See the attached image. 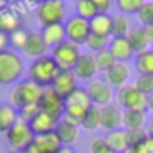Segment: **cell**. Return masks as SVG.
Listing matches in <instances>:
<instances>
[{
    "instance_id": "1",
    "label": "cell",
    "mask_w": 153,
    "mask_h": 153,
    "mask_svg": "<svg viewBox=\"0 0 153 153\" xmlns=\"http://www.w3.org/2000/svg\"><path fill=\"white\" fill-rule=\"evenodd\" d=\"M29 74V79L36 85H40L42 88L51 87L56 79V76L59 74V68L56 65V61L52 59L51 54H45L38 59H33V63L27 68Z\"/></svg>"
},
{
    "instance_id": "2",
    "label": "cell",
    "mask_w": 153,
    "mask_h": 153,
    "mask_svg": "<svg viewBox=\"0 0 153 153\" xmlns=\"http://www.w3.org/2000/svg\"><path fill=\"white\" fill-rule=\"evenodd\" d=\"M42 87L33 83L31 79H25V81H18L16 87L11 90V106H15L16 110H22L25 106H34L40 103V97H42Z\"/></svg>"
},
{
    "instance_id": "3",
    "label": "cell",
    "mask_w": 153,
    "mask_h": 153,
    "mask_svg": "<svg viewBox=\"0 0 153 153\" xmlns=\"http://www.w3.org/2000/svg\"><path fill=\"white\" fill-rule=\"evenodd\" d=\"M24 74V61L16 51L0 52V85L16 83Z\"/></svg>"
},
{
    "instance_id": "4",
    "label": "cell",
    "mask_w": 153,
    "mask_h": 153,
    "mask_svg": "<svg viewBox=\"0 0 153 153\" xmlns=\"http://www.w3.org/2000/svg\"><path fill=\"white\" fill-rule=\"evenodd\" d=\"M92 101L87 94L85 88H78L76 92H72L67 99H65V105H63V110H65V117H70L72 121L79 123L85 119V115L88 114V110L92 108Z\"/></svg>"
},
{
    "instance_id": "5",
    "label": "cell",
    "mask_w": 153,
    "mask_h": 153,
    "mask_svg": "<svg viewBox=\"0 0 153 153\" xmlns=\"http://www.w3.org/2000/svg\"><path fill=\"white\" fill-rule=\"evenodd\" d=\"M36 16L40 24L45 25H54V24H63L67 18V6L65 0H45V2L36 6Z\"/></svg>"
},
{
    "instance_id": "6",
    "label": "cell",
    "mask_w": 153,
    "mask_h": 153,
    "mask_svg": "<svg viewBox=\"0 0 153 153\" xmlns=\"http://www.w3.org/2000/svg\"><path fill=\"white\" fill-rule=\"evenodd\" d=\"M6 139H7V144L11 146V149H29L33 146L36 135L27 121L18 119L11 126V130L6 133Z\"/></svg>"
},
{
    "instance_id": "7",
    "label": "cell",
    "mask_w": 153,
    "mask_h": 153,
    "mask_svg": "<svg viewBox=\"0 0 153 153\" xmlns=\"http://www.w3.org/2000/svg\"><path fill=\"white\" fill-rule=\"evenodd\" d=\"M79 54H81L79 45H76L74 42L65 40L63 43H59V45H56L52 49L51 56L56 61L59 70H74L76 63H78V59H79Z\"/></svg>"
},
{
    "instance_id": "8",
    "label": "cell",
    "mask_w": 153,
    "mask_h": 153,
    "mask_svg": "<svg viewBox=\"0 0 153 153\" xmlns=\"http://www.w3.org/2000/svg\"><path fill=\"white\" fill-rule=\"evenodd\" d=\"M117 103L119 106H123L124 110H148V96H144L142 92H139L135 88V85H123L117 88Z\"/></svg>"
},
{
    "instance_id": "9",
    "label": "cell",
    "mask_w": 153,
    "mask_h": 153,
    "mask_svg": "<svg viewBox=\"0 0 153 153\" xmlns=\"http://www.w3.org/2000/svg\"><path fill=\"white\" fill-rule=\"evenodd\" d=\"M65 33H67V40L68 42H74L76 45H83V43H87L88 36L92 34L90 22L79 18L78 15H72L65 22Z\"/></svg>"
},
{
    "instance_id": "10",
    "label": "cell",
    "mask_w": 153,
    "mask_h": 153,
    "mask_svg": "<svg viewBox=\"0 0 153 153\" xmlns=\"http://www.w3.org/2000/svg\"><path fill=\"white\" fill-rule=\"evenodd\" d=\"M85 90H87V94H88V97H90L94 106L105 108V106L112 105V101H114V88L105 79H92V81H88Z\"/></svg>"
},
{
    "instance_id": "11",
    "label": "cell",
    "mask_w": 153,
    "mask_h": 153,
    "mask_svg": "<svg viewBox=\"0 0 153 153\" xmlns=\"http://www.w3.org/2000/svg\"><path fill=\"white\" fill-rule=\"evenodd\" d=\"M63 105H65V99L59 97V96L54 92L52 87H45V88L42 90V97H40V103H38V106H40L42 112H45V114L52 115L56 121H59V119L65 115Z\"/></svg>"
},
{
    "instance_id": "12",
    "label": "cell",
    "mask_w": 153,
    "mask_h": 153,
    "mask_svg": "<svg viewBox=\"0 0 153 153\" xmlns=\"http://www.w3.org/2000/svg\"><path fill=\"white\" fill-rule=\"evenodd\" d=\"M56 137L59 139V142L63 146H70L72 142L78 140V135H79V123L72 121L70 117H61L56 124V130H54Z\"/></svg>"
},
{
    "instance_id": "13",
    "label": "cell",
    "mask_w": 153,
    "mask_h": 153,
    "mask_svg": "<svg viewBox=\"0 0 153 153\" xmlns=\"http://www.w3.org/2000/svg\"><path fill=\"white\" fill-rule=\"evenodd\" d=\"M51 87L63 99H67L72 92H76V90L79 88L78 87V78L74 76L72 70H59V74L56 76V79H54V83Z\"/></svg>"
},
{
    "instance_id": "14",
    "label": "cell",
    "mask_w": 153,
    "mask_h": 153,
    "mask_svg": "<svg viewBox=\"0 0 153 153\" xmlns=\"http://www.w3.org/2000/svg\"><path fill=\"white\" fill-rule=\"evenodd\" d=\"M72 72H74L76 78L81 79V81H92L94 76H96V72H97V65H96L94 54L81 52L79 54V59H78V63H76V67H74Z\"/></svg>"
},
{
    "instance_id": "15",
    "label": "cell",
    "mask_w": 153,
    "mask_h": 153,
    "mask_svg": "<svg viewBox=\"0 0 153 153\" xmlns=\"http://www.w3.org/2000/svg\"><path fill=\"white\" fill-rule=\"evenodd\" d=\"M131 78V67L128 63H123V61H115L106 72H105V81L110 85V87H123L126 85V81Z\"/></svg>"
},
{
    "instance_id": "16",
    "label": "cell",
    "mask_w": 153,
    "mask_h": 153,
    "mask_svg": "<svg viewBox=\"0 0 153 153\" xmlns=\"http://www.w3.org/2000/svg\"><path fill=\"white\" fill-rule=\"evenodd\" d=\"M61 142L56 137V133H45V135H36L33 146L29 148L31 153H58L61 149Z\"/></svg>"
},
{
    "instance_id": "17",
    "label": "cell",
    "mask_w": 153,
    "mask_h": 153,
    "mask_svg": "<svg viewBox=\"0 0 153 153\" xmlns=\"http://www.w3.org/2000/svg\"><path fill=\"white\" fill-rule=\"evenodd\" d=\"M119 126H123V110H119V106L115 105L101 108V128L106 131H114L119 130Z\"/></svg>"
},
{
    "instance_id": "18",
    "label": "cell",
    "mask_w": 153,
    "mask_h": 153,
    "mask_svg": "<svg viewBox=\"0 0 153 153\" xmlns=\"http://www.w3.org/2000/svg\"><path fill=\"white\" fill-rule=\"evenodd\" d=\"M108 49L114 54L115 61H123V63H128V59H131L133 54H135L131 45H130V42H128V38H115V36H112Z\"/></svg>"
},
{
    "instance_id": "19",
    "label": "cell",
    "mask_w": 153,
    "mask_h": 153,
    "mask_svg": "<svg viewBox=\"0 0 153 153\" xmlns=\"http://www.w3.org/2000/svg\"><path fill=\"white\" fill-rule=\"evenodd\" d=\"M29 124H31L34 135H45V133H52V131L56 130L58 121H56L52 115H49V114H45V112L40 110Z\"/></svg>"
},
{
    "instance_id": "20",
    "label": "cell",
    "mask_w": 153,
    "mask_h": 153,
    "mask_svg": "<svg viewBox=\"0 0 153 153\" xmlns=\"http://www.w3.org/2000/svg\"><path fill=\"white\" fill-rule=\"evenodd\" d=\"M42 38L47 43V47H56L59 43H63L67 40V33H65V24H54V25H45L42 29Z\"/></svg>"
},
{
    "instance_id": "21",
    "label": "cell",
    "mask_w": 153,
    "mask_h": 153,
    "mask_svg": "<svg viewBox=\"0 0 153 153\" xmlns=\"http://www.w3.org/2000/svg\"><path fill=\"white\" fill-rule=\"evenodd\" d=\"M16 29H22V18L20 15L11 9V7H6L0 11V33H15Z\"/></svg>"
},
{
    "instance_id": "22",
    "label": "cell",
    "mask_w": 153,
    "mask_h": 153,
    "mask_svg": "<svg viewBox=\"0 0 153 153\" xmlns=\"http://www.w3.org/2000/svg\"><path fill=\"white\" fill-rule=\"evenodd\" d=\"M47 49H49V47H47V43L43 42V38H42V33H29L27 43H25V47H24V52H25L29 58H34V59H38V58L45 56Z\"/></svg>"
},
{
    "instance_id": "23",
    "label": "cell",
    "mask_w": 153,
    "mask_h": 153,
    "mask_svg": "<svg viewBox=\"0 0 153 153\" xmlns=\"http://www.w3.org/2000/svg\"><path fill=\"white\" fill-rule=\"evenodd\" d=\"M126 38H128V42H130V45H131V49H133L135 54H140L144 51H149V47H151L144 27H131V31L128 33Z\"/></svg>"
},
{
    "instance_id": "24",
    "label": "cell",
    "mask_w": 153,
    "mask_h": 153,
    "mask_svg": "<svg viewBox=\"0 0 153 153\" xmlns=\"http://www.w3.org/2000/svg\"><path fill=\"white\" fill-rule=\"evenodd\" d=\"M90 31H92V34L110 38L112 36V16L110 15H103V13L96 15L90 20Z\"/></svg>"
},
{
    "instance_id": "25",
    "label": "cell",
    "mask_w": 153,
    "mask_h": 153,
    "mask_svg": "<svg viewBox=\"0 0 153 153\" xmlns=\"http://www.w3.org/2000/svg\"><path fill=\"white\" fill-rule=\"evenodd\" d=\"M18 121V110L11 105H0V133H7Z\"/></svg>"
},
{
    "instance_id": "26",
    "label": "cell",
    "mask_w": 153,
    "mask_h": 153,
    "mask_svg": "<svg viewBox=\"0 0 153 153\" xmlns=\"http://www.w3.org/2000/svg\"><path fill=\"white\" fill-rule=\"evenodd\" d=\"M108 146L115 151V153H126L128 146V137H126V130H114L108 131V135L105 137Z\"/></svg>"
},
{
    "instance_id": "27",
    "label": "cell",
    "mask_w": 153,
    "mask_h": 153,
    "mask_svg": "<svg viewBox=\"0 0 153 153\" xmlns=\"http://www.w3.org/2000/svg\"><path fill=\"white\" fill-rule=\"evenodd\" d=\"M146 123V112L142 110H123V126L126 130L142 128Z\"/></svg>"
},
{
    "instance_id": "28",
    "label": "cell",
    "mask_w": 153,
    "mask_h": 153,
    "mask_svg": "<svg viewBox=\"0 0 153 153\" xmlns=\"http://www.w3.org/2000/svg\"><path fill=\"white\" fill-rule=\"evenodd\" d=\"M130 31H131V24H130V18L126 15H115V16H112V36H115V38H126Z\"/></svg>"
},
{
    "instance_id": "29",
    "label": "cell",
    "mask_w": 153,
    "mask_h": 153,
    "mask_svg": "<svg viewBox=\"0 0 153 153\" xmlns=\"http://www.w3.org/2000/svg\"><path fill=\"white\" fill-rule=\"evenodd\" d=\"M135 68L139 74H148V76H153V49L149 51H144L140 54L135 56Z\"/></svg>"
},
{
    "instance_id": "30",
    "label": "cell",
    "mask_w": 153,
    "mask_h": 153,
    "mask_svg": "<svg viewBox=\"0 0 153 153\" xmlns=\"http://www.w3.org/2000/svg\"><path fill=\"white\" fill-rule=\"evenodd\" d=\"M74 9H76V15H78L79 18L88 20V22L96 15H99L97 9H96V6L92 4V0H76V2H74Z\"/></svg>"
},
{
    "instance_id": "31",
    "label": "cell",
    "mask_w": 153,
    "mask_h": 153,
    "mask_svg": "<svg viewBox=\"0 0 153 153\" xmlns=\"http://www.w3.org/2000/svg\"><path fill=\"white\" fill-rule=\"evenodd\" d=\"M81 126L87 131H96L101 128V108L99 106H92L88 110V114L85 115V119L81 121Z\"/></svg>"
},
{
    "instance_id": "32",
    "label": "cell",
    "mask_w": 153,
    "mask_h": 153,
    "mask_svg": "<svg viewBox=\"0 0 153 153\" xmlns=\"http://www.w3.org/2000/svg\"><path fill=\"white\" fill-rule=\"evenodd\" d=\"M144 4L146 0H115V6L121 11V15H137Z\"/></svg>"
},
{
    "instance_id": "33",
    "label": "cell",
    "mask_w": 153,
    "mask_h": 153,
    "mask_svg": "<svg viewBox=\"0 0 153 153\" xmlns=\"http://www.w3.org/2000/svg\"><path fill=\"white\" fill-rule=\"evenodd\" d=\"M27 38H29V33L24 27L16 29L15 33L9 34V49L11 51H24V47L27 43Z\"/></svg>"
},
{
    "instance_id": "34",
    "label": "cell",
    "mask_w": 153,
    "mask_h": 153,
    "mask_svg": "<svg viewBox=\"0 0 153 153\" xmlns=\"http://www.w3.org/2000/svg\"><path fill=\"white\" fill-rule=\"evenodd\" d=\"M94 58H96L97 70H103V72H106V70L115 63V58H114V54L110 52V49H105V51H101V52H96Z\"/></svg>"
},
{
    "instance_id": "35",
    "label": "cell",
    "mask_w": 153,
    "mask_h": 153,
    "mask_svg": "<svg viewBox=\"0 0 153 153\" xmlns=\"http://www.w3.org/2000/svg\"><path fill=\"white\" fill-rule=\"evenodd\" d=\"M133 85H135V88H137L139 92H142L144 96H149V94H153V76L137 74Z\"/></svg>"
},
{
    "instance_id": "36",
    "label": "cell",
    "mask_w": 153,
    "mask_h": 153,
    "mask_svg": "<svg viewBox=\"0 0 153 153\" xmlns=\"http://www.w3.org/2000/svg\"><path fill=\"white\" fill-rule=\"evenodd\" d=\"M137 20H139V24H142V27L153 25V2L151 0H146V4L139 9Z\"/></svg>"
},
{
    "instance_id": "37",
    "label": "cell",
    "mask_w": 153,
    "mask_h": 153,
    "mask_svg": "<svg viewBox=\"0 0 153 153\" xmlns=\"http://www.w3.org/2000/svg\"><path fill=\"white\" fill-rule=\"evenodd\" d=\"M92 52H101L105 49L110 47V38H105V36H97V34H90L87 43H85Z\"/></svg>"
},
{
    "instance_id": "38",
    "label": "cell",
    "mask_w": 153,
    "mask_h": 153,
    "mask_svg": "<svg viewBox=\"0 0 153 153\" xmlns=\"http://www.w3.org/2000/svg\"><path fill=\"white\" fill-rule=\"evenodd\" d=\"M126 137H128V146L137 148L148 139V131L144 128H133V130H126Z\"/></svg>"
},
{
    "instance_id": "39",
    "label": "cell",
    "mask_w": 153,
    "mask_h": 153,
    "mask_svg": "<svg viewBox=\"0 0 153 153\" xmlns=\"http://www.w3.org/2000/svg\"><path fill=\"white\" fill-rule=\"evenodd\" d=\"M90 153H115V151L108 146L105 137H97L90 142Z\"/></svg>"
},
{
    "instance_id": "40",
    "label": "cell",
    "mask_w": 153,
    "mask_h": 153,
    "mask_svg": "<svg viewBox=\"0 0 153 153\" xmlns=\"http://www.w3.org/2000/svg\"><path fill=\"white\" fill-rule=\"evenodd\" d=\"M40 112V106L38 105H34V106H25V108H22V110H18V119H22V121H27V123H31L33 119H34V115Z\"/></svg>"
},
{
    "instance_id": "41",
    "label": "cell",
    "mask_w": 153,
    "mask_h": 153,
    "mask_svg": "<svg viewBox=\"0 0 153 153\" xmlns=\"http://www.w3.org/2000/svg\"><path fill=\"white\" fill-rule=\"evenodd\" d=\"M114 2H115V0H92V4L96 6L97 13H103V15H106L110 11V7L114 6Z\"/></svg>"
},
{
    "instance_id": "42",
    "label": "cell",
    "mask_w": 153,
    "mask_h": 153,
    "mask_svg": "<svg viewBox=\"0 0 153 153\" xmlns=\"http://www.w3.org/2000/svg\"><path fill=\"white\" fill-rule=\"evenodd\" d=\"M135 149V153H153V140L148 137L142 144H139L137 148H133Z\"/></svg>"
},
{
    "instance_id": "43",
    "label": "cell",
    "mask_w": 153,
    "mask_h": 153,
    "mask_svg": "<svg viewBox=\"0 0 153 153\" xmlns=\"http://www.w3.org/2000/svg\"><path fill=\"white\" fill-rule=\"evenodd\" d=\"M9 49V34L7 33H0V52H4Z\"/></svg>"
},
{
    "instance_id": "44",
    "label": "cell",
    "mask_w": 153,
    "mask_h": 153,
    "mask_svg": "<svg viewBox=\"0 0 153 153\" xmlns=\"http://www.w3.org/2000/svg\"><path fill=\"white\" fill-rule=\"evenodd\" d=\"M144 31H146V34H148V40H149V43L153 45V25H148V27H144Z\"/></svg>"
},
{
    "instance_id": "45",
    "label": "cell",
    "mask_w": 153,
    "mask_h": 153,
    "mask_svg": "<svg viewBox=\"0 0 153 153\" xmlns=\"http://www.w3.org/2000/svg\"><path fill=\"white\" fill-rule=\"evenodd\" d=\"M146 131H148V137L153 140V119L149 121V124H148V130H146Z\"/></svg>"
},
{
    "instance_id": "46",
    "label": "cell",
    "mask_w": 153,
    "mask_h": 153,
    "mask_svg": "<svg viewBox=\"0 0 153 153\" xmlns=\"http://www.w3.org/2000/svg\"><path fill=\"white\" fill-rule=\"evenodd\" d=\"M58 153H74V149H72L70 146H61V149H59Z\"/></svg>"
},
{
    "instance_id": "47",
    "label": "cell",
    "mask_w": 153,
    "mask_h": 153,
    "mask_svg": "<svg viewBox=\"0 0 153 153\" xmlns=\"http://www.w3.org/2000/svg\"><path fill=\"white\" fill-rule=\"evenodd\" d=\"M148 110H151V112H153V94H149V96H148Z\"/></svg>"
},
{
    "instance_id": "48",
    "label": "cell",
    "mask_w": 153,
    "mask_h": 153,
    "mask_svg": "<svg viewBox=\"0 0 153 153\" xmlns=\"http://www.w3.org/2000/svg\"><path fill=\"white\" fill-rule=\"evenodd\" d=\"M11 153H31L29 149H13Z\"/></svg>"
},
{
    "instance_id": "49",
    "label": "cell",
    "mask_w": 153,
    "mask_h": 153,
    "mask_svg": "<svg viewBox=\"0 0 153 153\" xmlns=\"http://www.w3.org/2000/svg\"><path fill=\"white\" fill-rule=\"evenodd\" d=\"M6 4H7V0H0V11L6 9Z\"/></svg>"
},
{
    "instance_id": "50",
    "label": "cell",
    "mask_w": 153,
    "mask_h": 153,
    "mask_svg": "<svg viewBox=\"0 0 153 153\" xmlns=\"http://www.w3.org/2000/svg\"><path fill=\"white\" fill-rule=\"evenodd\" d=\"M27 2H33V4H36V6H38V4H42V2H45V0H27Z\"/></svg>"
},
{
    "instance_id": "51",
    "label": "cell",
    "mask_w": 153,
    "mask_h": 153,
    "mask_svg": "<svg viewBox=\"0 0 153 153\" xmlns=\"http://www.w3.org/2000/svg\"><path fill=\"white\" fill-rule=\"evenodd\" d=\"M7 2H20V0H7Z\"/></svg>"
},
{
    "instance_id": "52",
    "label": "cell",
    "mask_w": 153,
    "mask_h": 153,
    "mask_svg": "<svg viewBox=\"0 0 153 153\" xmlns=\"http://www.w3.org/2000/svg\"><path fill=\"white\" fill-rule=\"evenodd\" d=\"M151 2H153V0H151Z\"/></svg>"
}]
</instances>
